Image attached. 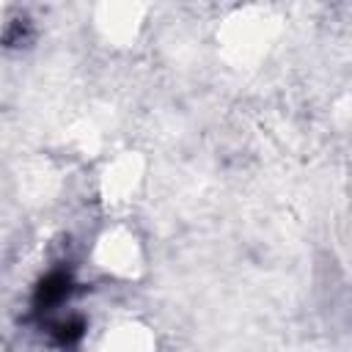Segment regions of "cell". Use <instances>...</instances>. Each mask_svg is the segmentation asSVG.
Here are the masks:
<instances>
[{"instance_id": "obj_2", "label": "cell", "mask_w": 352, "mask_h": 352, "mask_svg": "<svg viewBox=\"0 0 352 352\" xmlns=\"http://www.w3.org/2000/svg\"><path fill=\"white\" fill-rule=\"evenodd\" d=\"M82 333H85V322H82L80 316H72V319L58 322L52 336H55V341H58L60 346H72V344H77V341L82 338Z\"/></svg>"}, {"instance_id": "obj_1", "label": "cell", "mask_w": 352, "mask_h": 352, "mask_svg": "<svg viewBox=\"0 0 352 352\" xmlns=\"http://www.w3.org/2000/svg\"><path fill=\"white\" fill-rule=\"evenodd\" d=\"M72 292H74V278H72V272H69V270H52V272H47V275L38 280V286H36V292H33V308H36L38 314L52 311V308H58L60 302H66Z\"/></svg>"}]
</instances>
